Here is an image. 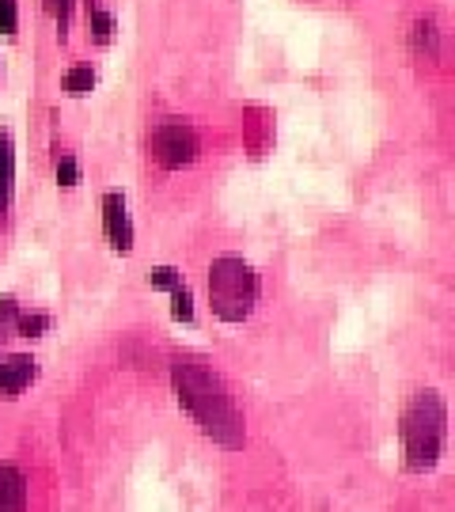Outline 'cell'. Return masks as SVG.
I'll return each mask as SVG.
<instances>
[{
  "instance_id": "1",
  "label": "cell",
  "mask_w": 455,
  "mask_h": 512,
  "mask_svg": "<svg viewBox=\"0 0 455 512\" xmlns=\"http://www.w3.org/2000/svg\"><path fill=\"white\" fill-rule=\"evenodd\" d=\"M171 384H175L179 406L213 444L228 448V452H239L247 444L243 410L236 406L224 380L209 368V361H201L194 353H175L171 357Z\"/></svg>"
},
{
  "instance_id": "2",
  "label": "cell",
  "mask_w": 455,
  "mask_h": 512,
  "mask_svg": "<svg viewBox=\"0 0 455 512\" xmlns=\"http://www.w3.org/2000/svg\"><path fill=\"white\" fill-rule=\"evenodd\" d=\"M399 437L406 471L429 475L444 456V444H448V406H444V395L437 387H421L410 395L399 421Z\"/></svg>"
},
{
  "instance_id": "3",
  "label": "cell",
  "mask_w": 455,
  "mask_h": 512,
  "mask_svg": "<svg viewBox=\"0 0 455 512\" xmlns=\"http://www.w3.org/2000/svg\"><path fill=\"white\" fill-rule=\"evenodd\" d=\"M209 308L220 323H247L258 304V274L243 255H217L209 262Z\"/></svg>"
},
{
  "instance_id": "4",
  "label": "cell",
  "mask_w": 455,
  "mask_h": 512,
  "mask_svg": "<svg viewBox=\"0 0 455 512\" xmlns=\"http://www.w3.org/2000/svg\"><path fill=\"white\" fill-rule=\"evenodd\" d=\"M148 152L164 171H182V167L198 164L201 133L182 118H164L148 133Z\"/></svg>"
},
{
  "instance_id": "5",
  "label": "cell",
  "mask_w": 455,
  "mask_h": 512,
  "mask_svg": "<svg viewBox=\"0 0 455 512\" xmlns=\"http://www.w3.org/2000/svg\"><path fill=\"white\" fill-rule=\"evenodd\" d=\"M103 232H107L110 247L118 255L133 251V220H129V205L122 190H107L103 194Z\"/></svg>"
},
{
  "instance_id": "6",
  "label": "cell",
  "mask_w": 455,
  "mask_h": 512,
  "mask_svg": "<svg viewBox=\"0 0 455 512\" xmlns=\"http://www.w3.org/2000/svg\"><path fill=\"white\" fill-rule=\"evenodd\" d=\"M38 361L31 353H0V395L4 399H19L27 387L35 384Z\"/></svg>"
},
{
  "instance_id": "7",
  "label": "cell",
  "mask_w": 455,
  "mask_h": 512,
  "mask_svg": "<svg viewBox=\"0 0 455 512\" xmlns=\"http://www.w3.org/2000/svg\"><path fill=\"white\" fill-rule=\"evenodd\" d=\"M0 512H27V475L16 463H0Z\"/></svg>"
},
{
  "instance_id": "8",
  "label": "cell",
  "mask_w": 455,
  "mask_h": 512,
  "mask_svg": "<svg viewBox=\"0 0 455 512\" xmlns=\"http://www.w3.org/2000/svg\"><path fill=\"white\" fill-rule=\"evenodd\" d=\"M440 42H444L440 23L433 16H421L418 23H414V31H410V46H414V54H418L421 61H437Z\"/></svg>"
},
{
  "instance_id": "9",
  "label": "cell",
  "mask_w": 455,
  "mask_h": 512,
  "mask_svg": "<svg viewBox=\"0 0 455 512\" xmlns=\"http://www.w3.org/2000/svg\"><path fill=\"white\" fill-rule=\"evenodd\" d=\"M84 19H88V35L99 42V46H110L114 42V31H118V19L107 8V0H84Z\"/></svg>"
},
{
  "instance_id": "10",
  "label": "cell",
  "mask_w": 455,
  "mask_h": 512,
  "mask_svg": "<svg viewBox=\"0 0 455 512\" xmlns=\"http://www.w3.org/2000/svg\"><path fill=\"white\" fill-rule=\"evenodd\" d=\"M12 190H16V148H12V133L0 129V217L12 205Z\"/></svg>"
},
{
  "instance_id": "11",
  "label": "cell",
  "mask_w": 455,
  "mask_h": 512,
  "mask_svg": "<svg viewBox=\"0 0 455 512\" xmlns=\"http://www.w3.org/2000/svg\"><path fill=\"white\" fill-rule=\"evenodd\" d=\"M91 88H95V69L91 65H73V69L61 73V92L69 99H84V95H91Z\"/></svg>"
},
{
  "instance_id": "12",
  "label": "cell",
  "mask_w": 455,
  "mask_h": 512,
  "mask_svg": "<svg viewBox=\"0 0 455 512\" xmlns=\"http://www.w3.org/2000/svg\"><path fill=\"white\" fill-rule=\"evenodd\" d=\"M50 327H54V315H46V311H19L16 315L19 338H42Z\"/></svg>"
},
{
  "instance_id": "13",
  "label": "cell",
  "mask_w": 455,
  "mask_h": 512,
  "mask_svg": "<svg viewBox=\"0 0 455 512\" xmlns=\"http://www.w3.org/2000/svg\"><path fill=\"white\" fill-rule=\"evenodd\" d=\"M167 293H171V315H175L179 323H194V293H190V285L179 281V285H171Z\"/></svg>"
},
{
  "instance_id": "14",
  "label": "cell",
  "mask_w": 455,
  "mask_h": 512,
  "mask_svg": "<svg viewBox=\"0 0 455 512\" xmlns=\"http://www.w3.org/2000/svg\"><path fill=\"white\" fill-rule=\"evenodd\" d=\"M57 183L65 186V190L80 186V160H76L73 152H61L57 156Z\"/></svg>"
},
{
  "instance_id": "15",
  "label": "cell",
  "mask_w": 455,
  "mask_h": 512,
  "mask_svg": "<svg viewBox=\"0 0 455 512\" xmlns=\"http://www.w3.org/2000/svg\"><path fill=\"white\" fill-rule=\"evenodd\" d=\"M19 31V0H0V35H16Z\"/></svg>"
},
{
  "instance_id": "16",
  "label": "cell",
  "mask_w": 455,
  "mask_h": 512,
  "mask_svg": "<svg viewBox=\"0 0 455 512\" xmlns=\"http://www.w3.org/2000/svg\"><path fill=\"white\" fill-rule=\"evenodd\" d=\"M182 281V270L175 266H156V270H148V285L152 289H171V285H179Z\"/></svg>"
},
{
  "instance_id": "17",
  "label": "cell",
  "mask_w": 455,
  "mask_h": 512,
  "mask_svg": "<svg viewBox=\"0 0 455 512\" xmlns=\"http://www.w3.org/2000/svg\"><path fill=\"white\" fill-rule=\"evenodd\" d=\"M16 315H19V304L8 296V300H0V338H8V334H16Z\"/></svg>"
},
{
  "instance_id": "18",
  "label": "cell",
  "mask_w": 455,
  "mask_h": 512,
  "mask_svg": "<svg viewBox=\"0 0 455 512\" xmlns=\"http://www.w3.org/2000/svg\"><path fill=\"white\" fill-rule=\"evenodd\" d=\"M73 4L76 0H57L54 16H57V38L65 42L69 38V27H73Z\"/></svg>"
},
{
  "instance_id": "19",
  "label": "cell",
  "mask_w": 455,
  "mask_h": 512,
  "mask_svg": "<svg viewBox=\"0 0 455 512\" xmlns=\"http://www.w3.org/2000/svg\"><path fill=\"white\" fill-rule=\"evenodd\" d=\"M0 80H4V57H0Z\"/></svg>"
}]
</instances>
